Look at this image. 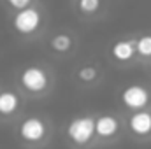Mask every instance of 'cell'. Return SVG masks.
Here are the masks:
<instances>
[{
    "mask_svg": "<svg viewBox=\"0 0 151 149\" xmlns=\"http://www.w3.org/2000/svg\"><path fill=\"white\" fill-rule=\"evenodd\" d=\"M69 137L74 140L76 144H86L91 140V137L95 135V119L90 116H81L76 117L69 123L67 128Z\"/></svg>",
    "mask_w": 151,
    "mask_h": 149,
    "instance_id": "obj_1",
    "label": "cell"
},
{
    "mask_svg": "<svg viewBox=\"0 0 151 149\" xmlns=\"http://www.w3.org/2000/svg\"><path fill=\"white\" fill-rule=\"evenodd\" d=\"M121 102L125 104V107L132 111H142L150 104V91L141 84L127 86L121 91Z\"/></svg>",
    "mask_w": 151,
    "mask_h": 149,
    "instance_id": "obj_2",
    "label": "cell"
},
{
    "mask_svg": "<svg viewBox=\"0 0 151 149\" xmlns=\"http://www.w3.org/2000/svg\"><path fill=\"white\" fill-rule=\"evenodd\" d=\"M40 25V12L34 7H27L23 11H18L14 16V28L19 34H34Z\"/></svg>",
    "mask_w": 151,
    "mask_h": 149,
    "instance_id": "obj_3",
    "label": "cell"
},
{
    "mask_svg": "<svg viewBox=\"0 0 151 149\" xmlns=\"http://www.w3.org/2000/svg\"><path fill=\"white\" fill-rule=\"evenodd\" d=\"M21 84L32 93H40L47 86V74L40 67H27L21 72Z\"/></svg>",
    "mask_w": 151,
    "mask_h": 149,
    "instance_id": "obj_4",
    "label": "cell"
},
{
    "mask_svg": "<svg viewBox=\"0 0 151 149\" xmlns=\"http://www.w3.org/2000/svg\"><path fill=\"white\" fill-rule=\"evenodd\" d=\"M46 135V123L40 117H27L19 125V137L28 142H37L42 140Z\"/></svg>",
    "mask_w": 151,
    "mask_h": 149,
    "instance_id": "obj_5",
    "label": "cell"
},
{
    "mask_svg": "<svg viewBox=\"0 0 151 149\" xmlns=\"http://www.w3.org/2000/svg\"><path fill=\"white\" fill-rule=\"evenodd\" d=\"M128 128L137 137H148L151 133V112L150 111H137L128 119Z\"/></svg>",
    "mask_w": 151,
    "mask_h": 149,
    "instance_id": "obj_6",
    "label": "cell"
},
{
    "mask_svg": "<svg viewBox=\"0 0 151 149\" xmlns=\"http://www.w3.org/2000/svg\"><path fill=\"white\" fill-rule=\"evenodd\" d=\"M119 130V121L111 116V114H104L99 119H95V133L102 139H111L118 133Z\"/></svg>",
    "mask_w": 151,
    "mask_h": 149,
    "instance_id": "obj_7",
    "label": "cell"
},
{
    "mask_svg": "<svg viewBox=\"0 0 151 149\" xmlns=\"http://www.w3.org/2000/svg\"><path fill=\"white\" fill-rule=\"evenodd\" d=\"M111 53L118 62H128L135 54V40H118L111 47Z\"/></svg>",
    "mask_w": 151,
    "mask_h": 149,
    "instance_id": "obj_8",
    "label": "cell"
},
{
    "mask_svg": "<svg viewBox=\"0 0 151 149\" xmlns=\"http://www.w3.org/2000/svg\"><path fill=\"white\" fill-rule=\"evenodd\" d=\"M19 105V98L14 91H2L0 93V112L2 114H12Z\"/></svg>",
    "mask_w": 151,
    "mask_h": 149,
    "instance_id": "obj_9",
    "label": "cell"
},
{
    "mask_svg": "<svg viewBox=\"0 0 151 149\" xmlns=\"http://www.w3.org/2000/svg\"><path fill=\"white\" fill-rule=\"evenodd\" d=\"M70 46H72V39L69 37V35H65V34L55 35V37L51 39V47H53L55 51H58V53H65V51H69Z\"/></svg>",
    "mask_w": 151,
    "mask_h": 149,
    "instance_id": "obj_10",
    "label": "cell"
},
{
    "mask_svg": "<svg viewBox=\"0 0 151 149\" xmlns=\"http://www.w3.org/2000/svg\"><path fill=\"white\" fill-rule=\"evenodd\" d=\"M135 51L141 56H151V35H142L135 40Z\"/></svg>",
    "mask_w": 151,
    "mask_h": 149,
    "instance_id": "obj_11",
    "label": "cell"
},
{
    "mask_svg": "<svg viewBox=\"0 0 151 149\" xmlns=\"http://www.w3.org/2000/svg\"><path fill=\"white\" fill-rule=\"evenodd\" d=\"M77 75H79V79H83L84 82H91V81L97 77V69H95V67H91V65L81 67V69H79V72H77Z\"/></svg>",
    "mask_w": 151,
    "mask_h": 149,
    "instance_id": "obj_12",
    "label": "cell"
},
{
    "mask_svg": "<svg viewBox=\"0 0 151 149\" xmlns=\"http://www.w3.org/2000/svg\"><path fill=\"white\" fill-rule=\"evenodd\" d=\"M99 7H100L99 0H81L79 2V9L83 12H95V11H99Z\"/></svg>",
    "mask_w": 151,
    "mask_h": 149,
    "instance_id": "obj_13",
    "label": "cell"
},
{
    "mask_svg": "<svg viewBox=\"0 0 151 149\" xmlns=\"http://www.w3.org/2000/svg\"><path fill=\"white\" fill-rule=\"evenodd\" d=\"M9 5L18 11H23L27 7H30V0H9Z\"/></svg>",
    "mask_w": 151,
    "mask_h": 149,
    "instance_id": "obj_14",
    "label": "cell"
}]
</instances>
